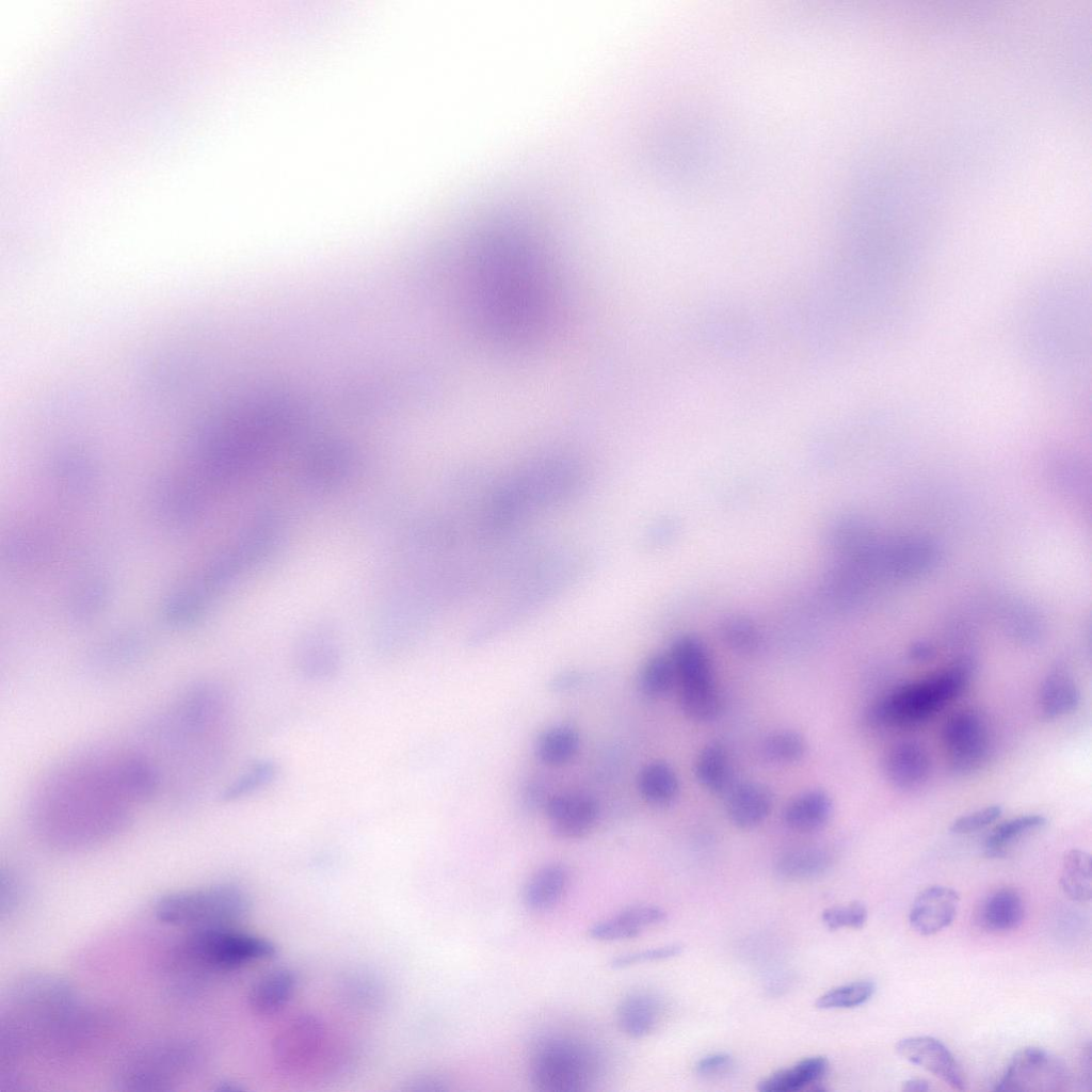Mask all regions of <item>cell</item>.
I'll list each match as a JSON object with an SVG mask.
<instances>
[{
    "label": "cell",
    "mask_w": 1092,
    "mask_h": 1092,
    "mask_svg": "<svg viewBox=\"0 0 1092 1092\" xmlns=\"http://www.w3.org/2000/svg\"><path fill=\"white\" fill-rule=\"evenodd\" d=\"M807 750L804 737L792 729H781L769 734L761 743V752L770 761L792 764L801 760Z\"/></svg>",
    "instance_id": "cell-36"
},
{
    "label": "cell",
    "mask_w": 1092,
    "mask_h": 1092,
    "mask_svg": "<svg viewBox=\"0 0 1092 1092\" xmlns=\"http://www.w3.org/2000/svg\"><path fill=\"white\" fill-rule=\"evenodd\" d=\"M970 676L967 664H957L926 679L903 685L868 711L871 723L885 726H912L926 721L966 688Z\"/></svg>",
    "instance_id": "cell-2"
},
{
    "label": "cell",
    "mask_w": 1092,
    "mask_h": 1092,
    "mask_svg": "<svg viewBox=\"0 0 1092 1092\" xmlns=\"http://www.w3.org/2000/svg\"><path fill=\"white\" fill-rule=\"evenodd\" d=\"M580 748L579 733L569 725H553L542 732L534 743L536 758L547 766L569 762Z\"/></svg>",
    "instance_id": "cell-28"
},
{
    "label": "cell",
    "mask_w": 1092,
    "mask_h": 1092,
    "mask_svg": "<svg viewBox=\"0 0 1092 1092\" xmlns=\"http://www.w3.org/2000/svg\"><path fill=\"white\" fill-rule=\"evenodd\" d=\"M211 597L195 582L171 594L163 607L166 622L188 625L197 621L210 605Z\"/></svg>",
    "instance_id": "cell-30"
},
{
    "label": "cell",
    "mask_w": 1092,
    "mask_h": 1092,
    "mask_svg": "<svg viewBox=\"0 0 1092 1092\" xmlns=\"http://www.w3.org/2000/svg\"><path fill=\"white\" fill-rule=\"evenodd\" d=\"M156 504L168 526L188 528L200 518L205 498L193 480H166L158 488Z\"/></svg>",
    "instance_id": "cell-11"
},
{
    "label": "cell",
    "mask_w": 1092,
    "mask_h": 1092,
    "mask_svg": "<svg viewBox=\"0 0 1092 1092\" xmlns=\"http://www.w3.org/2000/svg\"><path fill=\"white\" fill-rule=\"evenodd\" d=\"M1060 884L1064 894L1077 902H1086L1092 896V861L1088 852L1072 849L1062 862Z\"/></svg>",
    "instance_id": "cell-29"
},
{
    "label": "cell",
    "mask_w": 1092,
    "mask_h": 1092,
    "mask_svg": "<svg viewBox=\"0 0 1092 1092\" xmlns=\"http://www.w3.org/2000/svg\"><path fill=\"white\" fill-rule=\"evenodd\" d=\"M568 883V871L559 863L541 867L528 880L524 888V902L532 911H546L563 896Z\"/></svg>",
    "instance_id": "cell-21"
},
{
    "label": "cell",
    "mask_w": 1092,
    "mask_h": 1092,
    "mask_svg": "<svg viewBox=\"0 0 1092 1092\" xmlns=\"http://www.w3.org/2000/svg\"><path fill=\"white\" fill-rule=\"evenodd\" d=\"M676 682L677 675L669 653L652 655L643 663L638 676L639 691L648 698L665 695Z\"/></svg>",
    "instance_id": "cell-31"
},
{
    "label": "cell",
    "mask_w": 1092,
    "mask_h": 1092,
    "mask_svg": "<svg viewBox=\"0 0 1092 1092\" xmlns=\"http://www.w3.org/2000/svg\"><path fill=\"white\" fill-rule=\"evenodd\" d=\"M1067 1081V1070L1060 1059L1045 1049L1026 1047L1013 1056L995 1091L1053 1092L1062 1090Z\"/></svg>",
    "instance_id": "cell-6"
},
{
    "label": "cell",
    "mask_w": 1092,
    "mask_h": 1092,
    "mask_svg": "<svg viewBox=\"0 0 1092 1092\" xmlns=\"http://www.w3.org/2000/svg\"><path fill=\"white\" fill-rule=\"evenodd\" d=\"M681 951L682 947L679 944H670L641 951L620 954L611 960L610 966L613 969H622L646 962L671 959L680 954Z\"/></svg>",
    "instance_id": "cell-43"
},
{
    "label": "cell",
    "mask_w": 1092,
    "mask_h": 1092,
    "mask_svg": "<svg viewBox=\"0 0 1092 1092\" xmlns=\"http://www.w3.org/2000/svg\"><path fill=\"white\" fill-rule=\"evenodd\" d=\"M341 663L338 639L328 626L317 625L306 630L294 649V667L301 677L323 681L336 675Z\"/></svg>",
    "instance_id": "cell-8"
},
{
    "label": "cell",
    "mask_w": 1092,
    "mask_h": 1092,
    "mask_svg": "<svg viewBox=\"0 0 1092 1092\" xmlns=\"http://www.w3.org/2000/svg\"><path fill=\"white\" fill-rule=\"evenodd\" d=\"M324 1029L314 1017L293 1021L277 1037L276 1058L284 1067L306 1066L322 1049Z\"/></svg>",
    "instance_id": "cell-13"
},
{
    "label": "cell",
    "mask_w": 1092,
    "mask_h": 1092,
    "mask_svg": "<svg viewBox=\"0 0 1092 1092\" xmlns=\"http://www.w3.org/2000/svg\"><path fill=\"white\" fill-rule=\"evenodd\" d=\"M932 648L926 644L914 645L911 649V657L918 661H925L932 655Z\"/></svg>",
    "instance_id": "cell-48"
},
{
    "label": "cell",
    "mask_w": 1092,
    "mask_h": 1092,
    "mask_svg": "<svg viewBox=\"0 0 1092 1092\" xmlns=\"http://www.w3.org/2000/svg\"><path fill=\"white\" fill-rule=\"evenodd\" d=\"M1001 813L1002 808L1000 805H989L954 819L949 829L956 834L971 833L995 822L1000 817Z\"/></svg>",
    "instance_id": "cell-44"
},
{
    "label": "cell",
    "mask_w": 1092,
    "mask_h": 1092,
    "mask_svg": "<svg viewBox=\"0 0 1092 1092\" xmlns=\"http://www.w3.org/2000/svg\"><path fill=\"white\" fill-rule=\"evenodd\" d=\"M826 1058L815 1056L805 1058L793 1066L777 1071L758 1083L761 1092H796L809 1085L817 1083L826 1073Z\"/></svg>",
    "instance_id": "cell-24"
},
{
    "label": "cell",
    "mask_w": 1092,
    "mask_h": 1092,
    "mask_svg": "<svg viewBox=\"0 0 1092 1092\" xmlns=\"http://www.w3.org/2000/svg\"><path fill=\"white\" fill-rule=\"evenodd\" d=\"M1046 818L1039 814L1022 815L996 825L986 837L984 850L987 856L999 857L1006 848L1023 834L1042 828Z\"/></svg>",
    "instance_id": "cell-35"
},
{
    "label": "cell",
    "mask_w": 1092,
    "mask_h": 1092,
    "mask_svg": "<svg viewBox=\"0 0 1092 1092\" xmlns=\"http://www.w3.org/2000/svg\"><path fill=\"white\" fill-rule=\"evenodd\" d=\"M580 676L576 673H566L553 679L551 687L555 691H564L578 685Z\"/></svg>",
    "instance_id": "cell-46"
},
{
    "label": "cell",
    "mask_w": 1092,
    "mask_h": 1092,
    "mask_svg": "<svg viewBox=\"0 0 1092 1092\" xmlns=\"http://www.w3.org/2000/svg\"><path fill=\"white\" fill-rule=\"evenodd\" d=\"M679 706L684 714L697 722H709L719 717L722 711V697L717 686L679 690Z\"/></svg>",
    "instance_id": "cell-37"
},
{
    "label": "cell",
    "mask_w": 1092,
    "mask_h": 1092,
    "mask_svg": "<svg viewBox=\"0 0 1092 1092\" xmlns=\"http://www.w3.org/2000/svg\"><path fill=\"white\" fill-rule=\"evenodd\" d=\"M665 912L656 905L638 904L629 906L616 916L594 924L589 935L599 942H617L633 938L644 929L662 922Z\"/></svg>",
    "instance_id": "cell-18"
},
{
    "label": "cell",
    "mask_w": 1092,
    "mask_h": 1092,
    "mask_svg": "<svg viewBox=\"0 0 1092 1092\" xmlns=\"http://www.w3.org/2000/svg\"><path fill=\"white\" fill-rule=\"evenodd\" d=\"M183 954L196 964L234 969L275 954L267 938L229 927L193 930L182 945Z\"/></svg>",
    "instance_id": "cell-5"
},
{
    "label": "cell",
    "mask_w": 1092,
    "mask_h": 1092,
    "mask_svg": "<svg viewBox=\"0 0 1092 1092\" xmlns=\"http://www.w3.org/2000/svg\"><path fill=\"white\" fill-rule=\"evenodd\" d=\"M5 547V555L12 564L30 566L48 556L50 541L46 533L32 528L16 532Z\"/></svg>",
    "instance_id": "cell-33"
},
{
    "label": "cell",
    "mask_w": 1092,
    "mask_h": 1092,
    "mask_svg": "<svg viewBox=\"0 0 1092 1092\" xmlns=\"http://www.w3.org/2000/svg\"><path fill=\"white\" fill-rule=\"evenodd\" d=\"M545 814L556 838L574 840L587 836L594 829L599 806L588 794L560 793L546 800Z\"/></svg>",
    "instance_id": "cell-9"
},
{
    "label": "cell",
    "mask_w": 1092,
    "mask_h": 1092,
    "mask_svg": "<svg viewBox=\"0 0 1092 1092\" xmlns=\"http://www.w3.org/2000/svg\"><path fill=\"white\" fill-rule=\"evenodd\" d=\"M876 992V984L869 980L855 981L834 987L818 997L819 1009H847L868 1001Z\"/></svg>",
    "instance_id": "cell-39"
},
{
    "label": "cell",
    "mask_w": 1092,
    "mask_h": 1092,
    "mask_svg": "<svg viewBox=\"0 0 1092 1092\" xmlns=\"http://www.w3.org/2000/svg\"><path fill=\"white\" fill-rule=\"evenodd\" d=\"M109 594V583L101 578H94L81 584L69 600V619L75 622L92 620L107 605Z\"/></svg>",
    "instance_id": "cell-34"
},
{
    "label": "cell",
    "mask_w": 1092,
    "mask_h": 1092,
    "mask_svg": "<svg viewBox=\"0 0 1092 1092\" xmlns=\"http://www.w3.org/2000/svg\"><path fill=\"white\" fill-rule=\"evenodd\" d=\"M902 1090L906 1092H926L930 1090L929 1082L920 1078H912L902 1083Z\"/></svg>",
    "instance_id": "cell-47"
},
{
    "label": "cell",
    "mask_w": 1092,
    "mask_h": 1092,
    "mask_svg": "<svg viewBox=\"0 0 1092 1092\" xmlns=\"http://www.w3.org/2000/svg\"><path fill=\"white\" fill-rule=\"evenodd\" d=\"M641 797L649 804L665 806L679 793V778L674 768L664 760H653L641 768L637 777Z\"/></svg>",
    "instance_id": "cell-23"
},
{
    "label": "cell",
    "mask_w": 1092,
    "mask_h": 1092,
    "mask_svg": "<svg viewBox=\"0 0 1092 1092\" xmlns=\"http://www.w3.org/2000/svg\"><path fill=\"white\" fill-rule=\"evenodd\" d=\"M895 1049L903 1059L932 1073L952 1089H965L960 1065L940 1040L929 1035L909 1037L900 1040Z\"/></svg>",
    "instance_id": "cell-10"
},
{
    "label": "cell",
    "mask_w": 1092,
    "mask_h": 1092,
    "mask_svg": "<svg viewBox=\"0 0 1092 1092\" xmlns=\"http://www.w3.org/2000/svg\"><path fill=\"white\" fill-rule=\"evenodd\" d=\"M250 909L247 894L232 884L166 895L155 905L157 918L167 925L192 930L229 927Z\"/></svg>",
    "instance_id": "cell-4"
},
{
    "label": "cell",
    "mask_w": 1092,
    "mask_h": 1092,
    "mask_svg": "<svg viewBox=\"0 0 1092 1092\" xmlns=\"http://www.w3.org/2000/svg\"><path fill=\"white\" fill-rule=\"evenodd\" d=\"M832 862L833 856L824 847H799L787 850L777 857L775 871L787 880L814 879L825 873Z\"/></svg>",
    "instance_id": "cell-22"
},
{
    "label": "cell",
    "mask_w": 1092,
    "mask_h": 1092,
    "mask_svg": "<svg viewBox=\"0 0 1092 1092\" xmlns=\"http://www.w3.org/2000/svg\"><path fill=\"white\" fill-rule=\"evenodd\" d=\"M949 768L958 774L978 770L986 760L990 738L982 717L965 709L950 716L942 730Z\"/></svg>",
    "instance_id": "cell-7"
},
{
    "label": "cell",
    "mask_w": 1092,
    "mask_h": 1092,
    "mask_svg": "<svg viewBox=\"0 0 1092 1092\" xmlns=\"http://www.w3.org/2000/svg\"><path fill=\"white\" fill-rule=\"evenodd\" d=\"M54 470L61 485L71 494H85L93 486V467L81 456L62 457L57 462Z\"/></svg>",
    "instance_id": "cell-40"
},
{
    "label": "cell",
    "mask_w": 1092,
    "mask_h": 1092,
    "mask_svg": "<svg viewBox=\"0 0 1092 1092\" xmlns=\"http://www.w3.org/2000/svg\"><path fill=\"white\" fill-rule=\"evenodd\" d=\"M1040 709L1045 719H1056L1074 711L1080 703V691L1074 679L1063 671L1047 675L1040 692Z\"/></svg>",
    "instance_id": "cell-25"
},
{
    "label": "cell",
    "mask_w": 1092,
    "mask_h": 1092,
    "mask_svg": "<svg viewBox=\"0 0 1092 1092\" xmlns=\"http://www.w3.org/2000/svg\"><path fill=\"white\" fill-rule=\"evenodd\" d=\"M726 798L729 821L742 830L759 825L769 816L773 796L769 787L755 781H745L730 787Z\"/></svg>",
    "instance_id": "cell-16"
},
{
    "label": "cell",
    "mask_w": 1092,
    "mask_h": 1092,
    "mask_svg": "<svg viewBox=\"0 0 1092 1092\" xmlns=\"http://www.w3.org/2000/svg\"><path fill=\"white\" fill-rule=\"evenodd\" d=\"M601 1072L599 1055L585 1043L550 1037L534 1047L529 1066L532 1086L541 1092H584Z\"/></svg>",
    "instance_id": "cell-3"
},
{
    "label": "cell",
    "mask_w": 1092,
    "mask_h": 1092,
    "mask_svg": "<svg viewBox=\"0 0 1092 1092\" xmlns=\"http://www.w3.org/2000/svg\"><path fill=\"white\" fill-rule=\"evenodd\" d=\"M724 643L735 653L754 655L762 646V636L758 627L745 617H730L722 625Z\"/></svg>",
    "instance_id": "cell-38"
},
{
    "label": "cell",
    "mask_w": 1092,
    "mask_h": 1092,
    "mask_svg": "<svg viewBox=\"0 0 1092 1092\" xmlns=\"http://www.w3.org/2000/svg\"><path fill=\"white\" fill-rule=\"evenodd\" d=\"M867 920V909L862 902L854 901L844 906H833L822 912V921L830 930L840 928H862Z\"/></svg>",
    "instance_id": "cell-42"
},
{
    "label": "cell",
    "mask_w": 1092,
    "mask_h": 1092,
    "mask_svg": "<svg viewBox=\"0 0 1092 1092\" xmlns=\"http://www.w3.org/2000/svg\"><path fill=\"white\" fill-rule=\"evenodd\" d=\"M295 987L296 977L290 969H273L253 984L248 994V1005L258 1015H272L289 1002Z\"/></svg>",
    "instance_id": "cell-20"
},
{
    "label": "cell",
    "mask_w": 1092,
    "mask_h": 1092,
    "mask_svg": "<svg viewBox=\"0 0 1092 1092\" xmlns=\"http://www.w3.org/2000/svg\"><path fill=\"white\" fill-rule=\"evenodd\" d=\"M663 999L651 991L627 994L617 1006L616 1021L628 1037L641 1039L654 1032L664 1014Z\"/></svg>",
    "instance_id": "cell-17"
},
{
    "label": "cell",
    "mask_w": 1092,
    "mask_h": 1092,
    "mask_svg": "<svg viewBox=\"0 0 1092 1092\" xmlns=\"http://www.w3.org/2000/svg\"><path fill=\"white\" fill-rule=\"evenodd\" d=\"M694 775L710 792L722 793L729 789L730 760L728 751L722 742L711 741L701 750L695 759Z\"/></svg>",
    "instance_id": "cell-27"
},
{
    "label": "cell",
    "mask_w": 1092,
    "mask_h": 1092,
    "mask_svg": "<svg viewBox=\"0 0 1092 1092\" xmlns=\"http://www.w3.org/2000/svg\"><path fill=\"white\" fill-rule=\"evenodd\" d=\"M350 462L341 449H325L315 453L308 461L305 479L316 487H327L339 483L348 475Z\"/></svg>",
    "instance_id": "cell-32"
},
{
    "label": "cell",
    "mask_w": 1092,
    "mask_h": 1092,
    "mask_svg": "<svg viewBox=\"0 0 1092 1092\" xmlns=\"http://www.w3.org/2000/svg\"><path fill=\"white\" fill-rule=\"evenodd\" d=\"M833 801L822 789L807 790L792 799L784 809L783 821L792 831L810 833L830 820Z\"/></svg>",
    "instance_id": "cell-19"
},
{
    "label": "cell",
    "mask_w": 1092,
    "mask_h": 1092,
    "mask_svg": "<svg viewBox=\"0 0 1092 1092\" xmlns=\"http://www.w3.org/2000/svg\"><path fill=\"white\" fill-rule=\"evenodd\" d=\"M734 1067V1059L726 1053H714L703 1057L695 1065L696 1073L705 1078L720 1077Z\"/></svg>",
    "instance_id": "cell-45"
},
{
    "label": "cell",
    "mask_w": 1092,
    "mask_h": 1092,
    "mask_svg": "<svg viewBox=\"0 0 1092 1092\" xmlns=\"http://www.w3.org/2000/svg\"><path fill=\"white\" fill-rule=\"evenodd\" d=\"M679 689H703L716 686L707 647L695 636L677 638L670 649Z\"/></svg>",
    "instance_id": "cell-14"
},
{
    "label": "cell",
    "mask_w": 1092,
    "mask_h": 1092,
    "mask_svg": "<svg viewBox=\"0 0 1092 1092\" xmlns=\"http://www.w3.org/2000/svg\"><path fill=\"white\" fill-rule=\"evenodd\" d=\"M473 264L475 303L482 323L505 342L536 335L546 319L548 285L543 264L518 245H498Z\"/></svg>",
    "instance_id": "cell-1"
},
{
    "label": "cell",
    "mask_w": 1092,
    "mask_h": 1092,
    "mask_svg": "<svg viewBox=\"0 0 1092 1092\" xmlns=\"http://www.w3.org/2000/svg\"><path fill=\"white\" fill-rule=\"evenodd\" d=\"M1024 903L1013 889L1002 888L991 894L982 903L979 913L981 925L991 931H1008L1017 928L1024 918Z\"/></svg>",
    "instance_id": "cell-26"
},
{
    "label": "cell",
    "mask_w": 1092,
    "mask_h": 1092,
    "mask_svg": "<svg viewBox=\"0 0 1092 1092\" xmlns=\"http://www.w3.org/2000/svg\"><path fill=\"white\" fill-rule=\"evenodd\" d=\"M931 762L917 742L902 741L892 746L883 759V772L889 783L902 790L921 786L929 777Z\"/></svg>",
    "instance_id": "cell-15"
},
{
    "label": "cell",
    "mask_w": 1092,
    "mask_h": 1092,
    "mask_svg": "<svg viewBox=\"0 0 1092 1092\" xmlns=\"http://www.w3.org/2000/svg\"><path fill=\"white\" fill-rule=\"evenodd\" d=\"M959 902V894L950 887H928L912 903L910 925L921 935L935 934L953 921Z\"/></svg>",
    "instance_id": "cell-12"
},
{
    "label": "cell",
    "mask_w": 1092,
    "mask_h": 1092,
    "mask_svg": "<svg viewBox=\"0 0 1092 1092\" xmlns=\"http://www.w3.org/2000/svg\"><path fill=\"white\" fill-rule=\"evenodd\" d=\"M276 767L270 760H258L250 766L223 793L225 800H238L268 785L275 777Z\"/></svg>",
    "instance_id": "cell-41"
}]
</instances>
